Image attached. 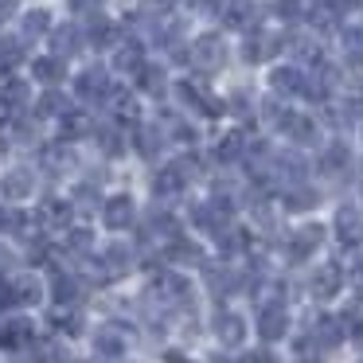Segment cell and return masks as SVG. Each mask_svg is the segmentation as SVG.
Here are the masks:
<instances>
[{"label": "cell", "mask_w": 363, "mask_h": 363, "mask_svg": "<svg viewBox=\"0 0 363 363\" xmlns=\"http://www.w3.org/2000/svg\"><path fill=\"white\" fill-rule=\"evenodd\" d=\"M113 71L110 67H82L79 74H74V102H82V106H98L102 110L106 106V98L113 94Z\"/></svg>", "instance_id": "17"}, {"label": "cell", "mask_w": 363, "mask_h": 363, "mask_svg": "<svg viewBox=\"0 0 363 363\" xmlns=\"http://www.w3.org/2000/svg\"><path fill=\"white\" fill-rule=\"evenodd\" d=\"M281 133L293 145H316L320 141V125L313 121V113H289V121L281 125Z\"/></svg>", "instance_id": "37"}, {"label": "cell", "mask_w": 363, "mask_h": 363, "mask_svg": "<svg viewBox=\"0 0 363 363\" xmlns=\"http://www.w3.org/2000/svg\"><path fill=\"white\" fill-rule=\"evenodd\" d=\"M172 94H176V102H180L184 110L199 113V118H223V113H227V102L215 98L203 79H180L172 86Z\"/></svg>", "instance_id": "14"}, {"label": "cell", "mask_w": 363, "mask_h": 363, "mask_svg": "<svg viewBox=\"0 0 363 363\" xmlns=\"http://www.w3.org/2000/svg\"><path fill=\"white\" fill-rule=\"evenodd\" d=\"M102 110H106V118H110V121H118V125H125V129L141 125V106H137V90L113 86V94L106 98Z\"/></svg>", "instance_id": "26"}, {"label": "cell", "mask_w": 363, "mask_h": 363, "mask_svg": "<svg viewBox=\"0 0 363 363\" xmlns=\"http://www.w3.org/2000/svg\"><path fill=\"white\" fill-rule=\"evenodd\" d=\"M347 281H352V269H344V262H320V266L308 269V297L336 301Z\"/></svg>", "instance_id": "19"}, {"label": "cell", "mask_w": 363, "mask_h": 363, "mask_svg": "<svg viewBox=\"0 0 363 363\" xmlns=\"http://www.w3.org/2000/svg\"><path fill=\"white\" fill-rule=\"evenodd\" d=\"M355 176H359V188H363V160L355 164Z\"/></svg>", "instance_id": "50"}, {"label": "cell", "mask_w": 363, "mask_h": 363, "mask_svg": "<svg viewBox=\"0 0 363 363\" xmlns=\"http://www.w3.org/2000/svg\"><path fill=\"white\" fill-rule=\"evenodd\" d=\"M320 203V191L313 184H297V188L281 191V211H313Z\"/></svg>", "instance_id": "42"}, {"label": "cell", "mask_w": 363, "mask_h": 363, "mask_svg": "<svg viewBox=\"0 0 363 363\" xmlns=\"http://www.w3.org/2000/svg\"><path fill=\"white\" fill-rule=\"evenodd\" d=\"M63 79H67V59H59V55H35L32 59V82H40L43 90H51V86H63Z\"/></svg>", "instance_id": "35"}, {"label": "cell", "mask_w": 363, "mask_h": 363, "mask_svg": "<svg viewBox=\"0 0 363 363\" xmlns=\"http://www.w3.org/2000/svg\"><path fill=\"white\" fill-rule=\"evenodd\" d=\"M188 67L196 74H219L227 67V43L219 32H203L188 43Z\"/></svg>", "instance_id": "16"}, {"label": "cell", "mask_w": 363, "mask_h": 363, "mask_svg": "<svg viewBox=\"0 0 363 363\" xmlns=\"http://www.w3.org/2000/svg\"><path fill=\"white\" fill-rule=\"evenodd\" d=\"M274 16L285 24H297L301 20V0H274Z\"/></svg>", "instance_id": "44"}, {"label": "cell", "mask_w": 363, "mask_h": 363, "mask_svg": "<svg viewBox=\"0 0 363 363\" xmlns=\"http://www.w3.org/2000/svg\"><path fill=\"white\" fill-rule=\"evenodd\" d=\"M40 168L28 164V160H16V164H9L4 172H0V203H35V199L43 196L40 191Z\"/></svg>", "instance_id": "7"}, {"label": "cell", "mask_w": 363, "mask_h": 363, "mask_svg": "<svg viewBox=\"0 0 363 363\" xmlns=\"http://www.w3.org/2000/svg\"><path fill=\"white\" fill-rule=\"evenodd\" d=\"M32 82L24 74H12V79L0 82V118H16V113H32Z\"/></svg>", "instance_id": "25"}, {"label": "cell", "mask_w": 363, "mask_h": 363, "mask_svg": "<svg viewBox=\"0 0 363 363\" xmlns=\"http://www.w3.org/2000/svg\"><path fill=\"white\" fill-rule=\"evenodd\" d=\"M137 94H145V98H164L168 90V74H164V67H157V63H145L141 67V74H137Z\"/></svg>", "instance_id": "39"}, {"label": "cell", "mask_w": 363, "mask_h": 363, "mask_svg": "<svg viewBox=\"0 0 363 363\" xmlns=\"http://www.w3.org/2000/svg\"><path fill=\"white\" fill-rule=\"evenodd\" d=\"M133 324H125L121 316H102V320L90 324L86 344L102 363H125V355L133 352Z\"/></svg>", "instance_id": "4"}, {"label": "cell", "mask_w": 363, "mask_h": 363, "mask_svg": "<svg viewBox=\"0 0 363 363\" xmlns=\"http://www.w3.org/2000/svg\"><path fill=\"white\" fill-rule=\"evenodd\" d=\"M289 328H293V316L285 301H258L254 305V332H258V340L266 347L289 340Z\"/></svg>", "instance_id": "11"}, {"label": "cell", "mask_w": 363, "mask_h": 363, "mask_svg": "<svg viewBox=\"0 0 363 363\" xmlns=\"http://www.w3.org/2000/svg\"><path fill=\"white\" fill-rule=\"evenodd\" d=\"M160 359H164V363H199V359H191L188 352H180V347H164V352H160Z\"/></svg>", "instance_id": "47"}, {"label": "cell", "mask_w": 363, "mask_h": 363, "mask_svg": "<svg viewBox=\"0 0 363 363\" xmlns=\"http://www.w3.org/2000/svg\"><path fill=\"white\" fill-rule=\"evenodd\" d=\"M281 48H285V35L266 32V28H254V32L246 35V43H242V59L246 63H266V59H274Z\"/></svg>", "instance_id": "30"}, {"label": "cell", "mask_w": 363, "mask_h": 363, "mask_svg": "<svg viewBox=\"0 0 363 363\" xmlns=\"http://www.w3.org/2000/svg\"><path fill=\"white\" fill-rule=\"evenodd\" d=\"M246 145H250V137H246L242 129H230V133H223L219 141H215V160H219V164H235V160L246 157Z\"/></svg>", "instance_id": "41"}, {"label": "cell", "mask_w": 363, "mask_h": 363, "mask_svg": "<svg viewBox=\"0 0 363 363\" xmlns=\"http://www.w3.org/2000/svg\"><path fill=\"white\" fill-rule=\"evenodd\" d=\"M71 110H74V102L63 94V86H51V90H43V94L32 102V113H35L40 121H63Z\"/></svg>", "instance_id": "33"}, {"label": "cell", "mask_w": 363, "mask_h": 363, "mask_svg": "<svg viewBox=\"0 0 363 363\" xmlns=\"http://www.w3.org/2000/svg\"><path fill=\"white\" fill-rule=\"evenodd\" d=\"M324 180H340V176H352V149L344 141H332L320 149V160H316Z\"/></svg>", "instance_id": "31"}, {"label": "cell", "mask_w": 363, "mask_h": 363, "mask_svg": "<svg viewBox=\"0 0 363 363\" xmlns=\"http://www.w3.org/2000/svg\"><path fill=\"white\" fill-rule=\"evenodd\" d=\"M328 9L336 12V16H344V12H359L363 0H328Z\"/></svg>", "instance_id": "46"}, {"label": "cell", "mask_w": 363, "mask_h": 363, "mask_svg": "<svg viewBox=\"0 0 363 363\" xmlns=\"http://www.w3.org/2000/svg\"><path fill=\"white\" fill-rule=\"evenodd\" d=\"M332 238L344 250H363V211L355 203H340L332 215Z\"/></svg>", "instance_id": "21"}, {"label": "cell", "mask_w": 363, "mask_h": 363, "mask_svg": "<svg viewBox=\"0 0 363 363\" xmlns=\"http://www.w3.org/2000/svg\"><path fill=\"white\" fill-rule=\"evenodd\" d=\"M4 355H9V352H0V363H9V359H4Z\"/></svg>", "instance_id": "51"}, {"label": "cell", "mask_w": 363, "mask_h": 363, "mask_svg": "<svg viewBox=\"0 0 363 363\" xmlns=\"http://www.w3.org/2000/svg\"><path fill=\"white\" fill-rule=\"evenodd\" d=\"M48 293H51V305H82L90 308V301H94V281L86 277V269L82 266H71V262L55 258L48 269Z\"/></svg>", "instance_id": "2"}, {"label": "cell", "mask_w": 363, "mask_h": 363, "mask_svg": "<svg viewBox=\"0 0 363 363\" xmlns=\"http://www.w3.org/2000/svg\"><path fill=\"white\" fill-rule=\"evenodd\" d=\"M67 9L79 20H86V16H98V12H102V0H67Z\"/></svg>", "instance_id": "45"}, {"label": "cell", "mask_w": 363, "mask_h": 363, "mask_svg": "<svg viewBox=\"0 0 363 363\" xmlns=\"http://www.w3.org/2000/svg\"><path fill=\"white\" fill-rule=\"evenodd\" d=\"M35 168H40L43 180H79V152H74V145L67 141H43V149L35 152Z\"/></svg>", "instance_id": "9"}, {"label": "cell", "mask_w": 363, "mask_h": 363, "mask_svg": "<svg viewBox=\"0 0 363 363\" xmlns=\"http://www.w3.org/2000/svg\"><path fill=\"white\" fill-rule=\"evenodd\" d=\"M305 82H308V74L301 71V67H274V71H269L274 94H305Z\"/></svg>", "instance_id": "40"}, {"label": "cell", "mask_w": 363, "mask_h": 363, "mask_svg": "<svg viewBox=\"0 0 363 363\" xmlns=\"http://www.w3.org/2000/svg\"><path fill=\"white\" fill-rule=\"evenodd\" d=\"M199 281H203L207 297L215 301V305H227L230 297H238V293H246V269H238L235 262H207L203 269H199Z\"/></svg>", "instance_id": "8"}, {"label": "cell", "mask_w": 363, "mask_h": 363, "mask_svg": "<svg viewBox=\"0 0 363 363\" xmlns=\"http://www.w3.org/2000/svg\"><path fill=\"white\" fill-rule=\"evenodd\" d=\"M98 246H102V235L94 230V223H74L71 230H67L63 238H59V258L71 262V266H82L86 269V262L98 254Z\"/></svg>", "instance_id": "13"}, {"label": "cell", "mask_w": 363, "mask_h": 363, "mask_svg": "<svg viewBox=\"0 0 363 363\" xmlns=\"http://www.w3.org/2000/svg\"><path fill=\"white\" fill-rule=\"evenodd\" d=\"M9 301L12 308H48L51 305V293H48V274L43 269H20V274L9 277Z\"/></svg>", "instance_id": "10"}, {"label": "cell", "mask_w": 363, "mask_h": 363, "mask_svg": "<svg viewBox=\"0 0 363 363\" xmlns=\"http://www.w3.org/2000/svg\"><path fill=\"white\" fill-rule=\"evenodd\" d=\"M324 238H328V230L320 227V223H305V227L289 230V235L281 238V250H285V262L289 266H308V262L320 254Z\"/></svg>", "instance_id": "15"}, {"label": "cell", "mask_w": 363, "mask_h": 363, "mask_svg": "<svg viewBox=\"0 0 363 363\" xmlns=\"http://www.w3.org/2000/svg\"><path fill=\"white\" fill-rule=\"evenodd\" d=\"M141 203H137L133 191H110L102 203V211H98V223H102V230L110 238H129L137 230V223H141Z\"/></svg>", "instance_id": "6"}, {"label": "cell", "mask_w": 363, "mask_h": 363, "mask_svg": "<svg viewBox=\"0 0 363 363\" xmlns=\"http://www.w3.org/2000/svg\"><path fill=\"white\" fill-rule=\"evenodd\" d=\"M16 12H20V0H0V24H9Z\"/></svg>", "instance_id": "48"}, {"label": "cell", "mask_w": 363, "mask_h": 363, "mask_svg": "<svg viewBox=\"0 0 363 363\" xmlns=\"http://www.w3.org/2000/svg\"><path fill=\"white\" fill-rule=\"evenodd\" d=\"M207 328H211L215 344L227 347V352H238V347L246 344V336H250V320H246L238 308H230V305H219V308H215Z\"/></svg>", "instance_id": "18"}, {"label": "cell", "mask_w": 363, "mask_h": 363, "mask_svg": "<svg viewBox=\"0 0 363 363\" xmlns=\"http://www.w3.org/2000/svg\"><path fill=\"white\" fill-rule=\"evenodd\" d=\"M141 269V250L133 238H102L98 254L86 262V277L94 281V289H118L125 285V277H133Z\"/></svg>", "instance_id": "1"}, {"label": "cell", "mask_w": 363, "mask_h": 363, "mask_svg": "<svg viewBox=\"0 0 363 363\" xmlns=\"http://www.w3.org/2000/svg\"><path fill=\"white\" fill-rule=\"evenodd\" d=\"M219 16H223V24L235 28V32H254V28H258V4H254V0H223Z\"/></svg>", "instance_id": "32"}, {"label": "cell", "mask_w": 363, "mask_h": 363, "mask_svg": "<svg viewBox=\"0 0 363 363\" xmlns=\"http://www.w3.org/2000/svg\"><path fill=\"white\" fill-rule=\"evenodd\" d=\"M51 43V55L67 59L71 63L74 55H82L86 51V32H82V24H74V20H67V24H55V32L48 35Z\"/></svg>", "instance_id": "27"}, {"label": "cell", "mask_w": 363, "mask_h": 363, "mask_svg": "<svg viewBox=\"0 0 363 363\" xmlns=\"http://www.w3.org/2000/svg\"><path fill=\"white\" fill-rule=\"evenodd\" d=\"M359 363H363V359H359Z\"/></svg>", "instance_id": "52"}, {"label": "cell", "mask_w": 363, "mask_h": 363, "mask_svg": "<svg viewBox=\"0 0 363 363\" xmlns=\"http://www.w3.org/2000/svg\"><path fill=\"white\" fill-rule=\"evenodd\" d=\"M51 32H55V20H51L48 9H32V12L20 16V40L24 43H35V40H43V35H51Z\"/></svg>", "instance_id": "38"}, {"label": "cell", "mask_w": 363, "mask_h": 363, "mask_svg": "<svg viewBox=\"0 0 363 363\" xmlns=\"http://www.w3.org/2000/svg\"><path fill=\"white\" fill-rule=\"evenodd\" d=\"M43 332L63 336V340L90 336V308H82V305H48L43 308Z\"/></svg>", "instance_id": "12"}, {"label": "cell", "mask_w": 363, "mask_h": 363, "mask_svg": "<svg viewBox=\"0 0 363 363\" xmlns=\"http://www.w3.org/2000/svg\"><path fill=\"white\" fill-rule=\"evenodd\" d=\"M82 32H86V48H94V51H118V43L125 40V28L113 24L106 12L82 20Z\"/></svg>", "instance_id": "24"}, {"label": "cell", "mask_w": 363, "mask_h": 363, "mask_svg": "<svg viewBox=\"0 0 363 363\" xmlns=\"http://www.w3.org/2000/svg\"><path fill=\"white\" fill-rule=\"evenodd\" d=\"M149 63V55H145V40H137V35H125V40L118 43V51H113V63L110 71L113 74H141V67Z\"/></svg>", "instance_id": "29"}, {"label": "cell", "mask_w": 363, "mask_h": 363, "mask_svg": "<svg viewBox=\"0 0 363 363\" xmlns=\"http://www.w3.org/2000/svg\"><path fill=\"white\" fill-rule=\"evenodd\" d=\"M340 48H344V59L352 67H363V28H344Z\"/></svg>", "instance_id": "43"}, {"label": "cell", "mask_w": 363, "mask_h": 363, "mask_svg": "<svg viewBox=\"0 0 363 363\" xmlns=\"http://www.w3.org/2000/svg\"><path fill=\"white\" fill-rule=\"evenodd\" d=\"M67 196H71V203H74V211H79V219H94L98 211H102V203H106V191H102V184L94 180V176H79V180H71V188H67Z\"/></svg>", "instance_id": "23"}, {"label": "cell", "mask_w": 363, "mask_h": 363, "mask_svg": "<svg viewBox=\"0 0 363 363\" xmlns=\"http://www.w3.org/2000/svg\"><path fill=\"white\" fill-rule=\"evenodd\" d=\"M347 340H352V344H355V347H359V352H363V320H355L352 328H347Z\"/></svg>", "instance_id": "49"}, {"label": "cell", "mask_w": 363, "mask_h": 363, "mask_svg": "<svg viewBox=\"0 0 363 363\" xmlns=\"http://www.w3.org/2000/svg\"><path fill=\"white\" fill-rule=\"evenodd\" d=\"M94 113H86L82 106H74L71 113H67L63 121H59V141L67 145H79V141H90V133H94Z\"/></svg>", "instance_id": "34"}, {"label": "cell", "mask_w": 363, "mask_h": 363, "mask_svg": "<svg viewBox=\"0 0 363 363\" xmlns=\"http://www.w3.org/2000/svg\"><path fill=\"white\" fill-rule=\"evenodd\" d=\"M32 219H35V230H43L51 238H63L74 223H82L67 191H43L32 203Z\"/></svg>", "instance_id": "5"}, {"label": "cell", "mask_w": 363, "mask_h": 363, "mask_svg": "<svg viewBox=\"0 0 363 363\" xmlns=\"http://www.w3.org/2000/svg\"><path fill=\"white\" fill-rule=\"evenodd\" d=\"M35 230L32 207H16V203H0V238L9 242H24L28 235Z\"/></svg>", "instance_id": "28"}, {"label": "cell", "mask_w": 363, "mask_h": 363, "mask_svg": "<svg viewBox=\"0 0 363 363\" xmlns=\"http://www.w3.org/2000/svg\"><path fill=\"white\" fill-rule=\"evenodd\" d=\"M196 180H199V157L164 160V164H157V168H152V176H149L152 203H172V199H180Z\"/></svg>", "instance_id": "3"}, {"label": "cell", "mask_w": 363, "mask_h": 363, "mask_svg": "<svg viewBox=\"0 0 363 363\" xmlns=\"http://www.w3.org/2000/svg\"><path fill=\"white\" fill-rule=\"evenodd\" d=\"M164 145H168V133L160 129V121H141V125L129 129V149H133L145 164H160Z\"/></svg>", "instance_id": "20"}, {"label": "cell", "mask_w": 363, "mask_h": 363, "mask_svg": "<svg viewBox=\"0 0 363 363\" xmlns=\"http://www.w3.org/2000/svg\"><path fill=\"white\" fill-rule=\"evenodd\" d=\"M28 63V43L20 35H0V82L12 79Z\"/></svg>", "instance_id": "36"}, {"label": "cell", "mask_w": 363, "mask_h": 363, "mask_svg": "<svg viewBox=\"0 0 363 363\" xmlns=\"http://www.w3.org/2000/svg\"><path fill=\"white\" fill-rule=\"evenodd\" d=\"M90 141H94V149H98L102 160H121L125 152H133L129 149V129L118 125V121H110V118L98 121L94 133H90Z\"/></svg>", "instance_id": "22"}]
</instances>
